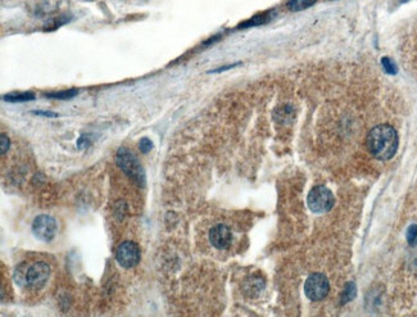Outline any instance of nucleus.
<instances>
[{"instance_id":"f257e3e1","label":"nucleus","mask_w":417,"mask_h":317,"mask_svg":"<svg viewBox=\"0 0 417 317\" xmlns=\"http://www.w3.org/2000/svg\"><path fill=\"white\" fill-rule=\"evenodd\" d=\"M369 152L380 161H388L398 149V134L390 125H379L369 132L367 136Z\"/></svg>"},{"instance_id":"f03ea898","label":"nucleus","mask_w":417,"mask_h":317,"mask_svg":"<svg viewBox=\"0 0 417 317\" xmlns=\"http://www.w3.org/2000/svg\"><path fill=\"white\" fill-rule=\"evenodd\" d=\"M334 195L326 186H314L308 193L307 204L314 213H325L334 206Z\"/></svg>"},{"instance_id":"7ed1b4c3","label":"nucleus","mask_w":417,"mask_h":317,"mask_svg":"<svg viewBox=\"0 0 417 317\" xmlns=\"http://www.w3.org/2000/svg\"><path fill=\"white\" fill-rule=\"evenodd\" d=\"M117 163L118 166L124 169V172L131 176L132 179L136 180L138 183L144 184L145 173L142 165L138 161V158L132 154L128 149L120 148L117 152Z\"/></svg>"},{"instance_id":"20e7f679","label":"nucleus","mask_w":417,"mask_h":317,"mask_svg":"<svg viewBox=\"0 0 417 317\" xmlns=\"http://www.w3.org/2000/svg\"><path fill=\"white\" fill-rule=\"evenodd\" d=\"M330 284L328 277L322 274H312L306 281L304 292L311 300H321L328 296Z\"/></svg>"},{"instance_id":"39448f33","label":"nucleus","mask_w":417,"mask_h":317,"mask_svg":"<svg viewBox=\"0 0 417 317\" xmlns=\"http://www.w3.org/2000/svg\"><path fill=\"white\" fill-rule=\"evenodd\" d=\"M58 230L57 221L48 214H42L35 218L32 222V232L39 240L50 241L54 239Z\"/></svg>"},{"instance_id":"423d86ee","label":"nucleus","mask_w":417,"mask_h":317,"mask_svg":"<svg viewBox=\"0 0 417 317\" xmlns=\"http://www.w3.org/2000/svg\"><path fill=\"white\" fill-rule=\"evenodd\" d=\"M49 276H50V267L48 263L36 262L26 270L24 284L35 289H39L46 284Z\"/></svg>"},{"instance_id":"0eeeda50","label":"nucleus","mask_w":417,"mask_h":317,"mask_svg":"<svg viewBox=\"0 0 417 317\" xmlns=\"http://www.w3.org/2000/svg\"><path fill=\"white\" fill-rule=\"evenodd\" d=\"M117 262L124 269H131L140 261V251L134 241H124L120 244L116 253Z\"/></svg>"},{"instance_id":"6e6552de","label":"nucleus","mask_w":417,"mask_h":317,"mask_svg":"<svg viewBox=\"0 0 417 317\" xmlns=\"http://www.w3.org/2000/svg\"><path fill=\"white\" fill-rule=\"evenodd\" d=\"M209 240L210 244L213 245L214 248L217 249H225L228 248L231 244L232 240V235L228 226L225 225H217L214 226L212 230L209 231Z\"/></svg>"},{"instance_id":"1a4fd4ad","label":"nucleus","mask_w":417,"mask_h":317,"mask_svg":"<svg viewBox=\"0 0 417 317\" xmlns=\"http://www.w3.org/2000/svg\"><path fill=\"white\" fill-rule=\"evenodd\" d=\"M35 94L31 91H24V93H12L4 95L3 100L8 103H23V102H30L35 99Z\"/></svg>"},{"instance_id":"9d476101","label":"nucleus","mask_w":417,"mask_h":317,"mask_svg":"<svg viewBox=\"0 0 417 317\" xmlns=\"http://www.w3.org/2000/svg\"><path fill=\"white\" fill-rule=\"evenodd\" d=\"M316 1L317 0H290L288 3V8L293 12L304 11V9L312 7Z\"/></svg>"},{"instance_id":"9b49d317","label":"nucleus","mask_w":417,"mask_h":317,"mask_svg":"<svg viewBox=\"0 0 417 317\" xmlns=\"http://www.w3.org/2000/svg\"><path fill=\"white\" fill-rule=\"evenodd\" d=\"M79 94V90L71 89V90H63V91H57V93L46 94V97L54 98V99H71V98L76 97Z\"/></svg>"},{"instance_id":"f8f14e48","label":"nucleus","mask_w":417,"mask_h":317,"mask_svg":"<svg viewBox=\"0 0 417 317\" xmlns=\"http://www.w3.org/2000/svg\"><path fill=\"white\" fill-rule=\"evenodd\" d=\"M354 296H355V285L353 283H349L348 285L345 286L344 293H343V296H341V298H343V303L352 300L353 298H354Z\"/></svg>"},{"instance_id":"ddd939ff","label":"nucleus","mask_w":417,"mask_h":317,"mask_svg":"<svg viewBox=\"0 0 417 317\" xmlns=\"http://www.w3.org/2000/svg\"><path fill=\"white\" fill-rule=\"evenodd\" d=\"M407 241L412 247H416L417 245V225H412L407 230Z\"/></svg>"},{"instance_id":"4468645a","label":"nucleus","mask_w":417,"mask_h":317,"mask_svg":"<svg viewBox=\"0 0 417 317\" xmlns=\"http://www.w3.org/2000/svg\"><path fill=\"white\" fill-rule=\"evenodd\" d=\"M139 148H140L143 153H148L153 148V143L148 138H143L140 143H139Z\"/></svg>"},{"instance_id":"2eb2a0df","label":"nucleus","mask_w":417,"mask_h":317,"mask_svg":"<svg viewBox=\"0 0 417 317\" xmlns=\"http://www.w3.org/2000/svg\"><path fill=\"white\" fill-rule=\"evenodd\" d=\"M381 62H383V66H384V68H385L386 72L388 73H396V66H394V63L392 62L390 59L383 58V61H381Z\"/></svg>"},{"instance_id":"dca6fc26","label":"nucleus","mask_w":417,"mask_h":317,"mask_svg":"<svg viewBox=\"0 0 417 317\" xmlns=\"http://www.w3.org/2000/svg\"><path fill=\"white\" fill-rule=\"evenodd\" d=\"M0 139H1V154H5L9 148V139L5 134H1Z\"/></svg>"},{"instance_id":"f3484780","label":"nucleus","mask_w":417,"mask_h":317,"mask_svg":"<svg viewBox=\"0 0 417 317\" xmlns=\"http://www.w3.org/2000/svg\"><path fill=\"white\" fill-rule=\"evenodd\" d=\"M34 113L38 114V116H45V117H57V116H58L57 113H53V112H44V110H35Z\"/></svg>"}]
</instances>
